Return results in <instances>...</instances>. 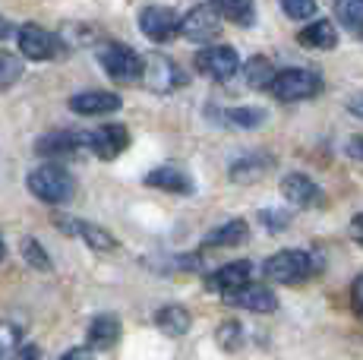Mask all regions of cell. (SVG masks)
Wrapping results in <instances>:
<instances>
[{
    "label": "cell",
    "mask_w": 363,
    "mask_h": 360,
    "mask_svg": "<svg viewBox=\"0 0 363 360\" xmlns=\"http://www.w3.org/2000/svg\"><path fill=\"white\" fill-rule=\"evenodd\" d=\"M73 177H69L67 168L60 164H41L29 174V190L35 199L41 203H51V206H60L73 196Z\"/></svg>",
    "instance_id": "obj_1"
},
{
    "label": "cell",
    "mask_w": 363,
    "mask_h": 360,
    "mask_svg": "<svg viewBox=\"0 0 363 360\" xmlns=\"http://www.w3.org/2000/svg\"><path fill=\"white\" fill-rule=\"evenodd\" d=\"M313 272H319V266L306 250H281L265 262V279L278 281V285H297V281L310 279Z\"/></svg>",
    "instance_id": "obj_2"
},
{
    "label": "cell",
    "mask_w": 363,
    "mask_h": 360,
    "mask_svg": "<svg viewBox=\"0 0 363 360\" xmlns=\"http://www.w3.org/2000/svg\"><path fill=\"white\" fill-rule=\"evenodd\" d=\"M269 92L278 101H303L323 92V76L313 70H281V73H275Z\"/></svg>",
    "instance_id": "obj_3"
},
{
    "label": "cell",
    "mask_w": 363,
    "mask_h": 360,
    "mask_svg": "<svg viewBox=\"0 0 363 360\" xmlns=\"http://www.w3.org/2000/svg\"><path fill=\"white\" fill-rule=\"evenodd\" d=\"M99 60L104 67V73L114 82H133L143 79V57H139L133 47L117 45V41H108V45L99 47Z\"/></svg>",
    "instance_id": "obj_4"
},
{
    "label": "cell",
    "mask_w": 363,
    "mask_h": 360,
    "mask_svg": "<svg viewBox=\"0 0 363 360\" xmlns=\"http://www.w3.org/2000/svg\"><path fill=\"white\" fill-rule=\"evenodd\" d=\"M143 82H145V89L164 95V92H174L177 86H184L186 76L180 73V67L174 64L171 57H164V54H149V57H143Z\"/></svg>",
    "instance_id": "obj_5"
},
{
    "label": "cell",
    "mask_w": 363,
    "mask_h": 360,
    "mask_svg": "<svg viewBox=\"0 0 363 360\" xmlns=\"http://www.w3.org/2000/svg\"><path fill=\"white\" fill-rule=\"evenodd\" d=\"M193 64H196V70L202 76H208V79H215V82H228L237 70H240V57H237V51L228 45L202 47Z\"/></svg>",
    "instance_id": "obj_6"
},
{
    "label": "cell",
    "mask_w": 363,
    "mask_h": 360,
    "mask_svg": "<svg viewBox=\"0 0 363 360\" xmlns=\"http://www.w3.org/2000/svg\"><path fill=\"white\" fill-rule=\"evenodd\" d=\"M221 29V13L215 10V6H193L190 13H186L184 19H180V35L186 41H193V45H206V41H212L218 35Z\"/></svg>",
    "instance_id": "obj_7"
},
{
    "label": "cell",
    "mask_w": 363,
    "mask_h": 360,
    "mask_svg": "<svg viewBox=\"0 0 363 360\" xmlns=\"http://www.w3.org/2000/svg\"><path fill=\"white\" fill-rule=\"evenodd\" d=\"M139 29L152 41H171L180 32V19L171 6H143L139 10Z\"/></svg>",
    "instance_id": "obj_8"
},
{
    "label": "cell",
    "mask_w": 363,
    "mask_h": 360,
    "mask_svg": "<svg viewBox=\"0 0 363 360\" xmlns=\"http://www.w3.org/2000/svg\"><path fill=\"white\" fill-rule=\"evenodd\" d=\"M16 41H19V51H23L29 60H51L54 54L60 51L57 35H51V32H45L41 26H32V23L19 29Z\"/></svg>",
    "instance_id": "obj_9"
},
{
    "label": "cell",
    "mask_w": 363,
    "mask_h": 360,
    "mask_svg": "<svg viewBox=\"0 0 363 360\" xmlns=\"http://www.w3.org/2000/svg\"><path fill=\"white\" fill-rule=\"evenodd\" d=\"M250 279H253V262L247 259H237V262H228V266H221L218 272L208 275V291H215V294H234V291L247 288Z\"/></svg>",
    "instance_id": "obj_10"
},
{
    "label": "cell",
    "mask_w": 363,
    "mask_h": 360,
    "mask_svg": "<svg viewBox=\"0 0 363 360\" xmlns=\"http://www.w3.org/2000/svg\"><path fill=\"white\" fill-rule=\"evenodd\" d=\"M127 145H130V130L121 127V123H108V127H99L95 133H89V152H95L104 162L117 158Z\"/></svg>",
    "instance_id": "obj_11"
},
{
    "label": "cell",
    "mask_w": 363,
    "mask_h": 360,
    "mask_svg": "<svg viewBox=\"0 0 363 360\" xmlns=\"http://www.w3.org/2000/svg\"><path fill=\"white\" fill-rule=\"evenodd\" d=\"M54 225L60 227L64 234H76V237H82L92 250H101V253H111V250H117V240H114V234L111 231H104V227L99 225H89V221H76V218H54Z\"/></svg>",
    "instance_id": "obj_12"
},
{
    "label": "cell",
    "mask_w": 363,
    "mask_h": 360,
    "mask_svg": "<svg viewBox=\"0 0 363 360\" xmlns=\"http://www.w3.org/2000/svg\"><path fill=\"white\" fill-rule=\"evenodd\" d=\"M82 149H89V133H69V130H57V133L41 136L38 145H35V152L48 158H67Z\"/></svg>",
    "instance_id": "obj_13"
},
{
    "label": "cell",
    "mask_w": 363,
    "mask_h": 360,
    "mask_svg": "<svg viewBox=\"0 0 363 360\" xmlns=\"http://www.w3.org/2000/svg\"><path fill=\"white\" fill-rule=\"evenodd\" d=\"M281 193L291 206L306 209V206H316L323 199V190L316 186V180H310L306 174H288L281 180Z\"/></svg>",
    "instance_id": "obj_14"
},
{
    "label": "cell",
    "mask_w": 363,
    "mask_h": 360,
    "mask_svg": "<svg viewBox=\"0 0 363 360\" xmlns=\"http://www.w3.org/2000/svg\"><path fill=\"white\" fill-rule=\"evenodd\" d=\"M145 184H149L152 190L180 193V196L193 193V180H190V174H186V171H180L177 164H162V168L149 171V174H145Z\"/></svg>",
    "instance_id": "obj_15"
},
{
    "label": "cell",
    "mask_w": 363,
    "mask_h": 360,
    "mask_svg": "<svg viewBox=\"0 0 363 360\" xmlns=\"http://www.w3.org/2000/svg\"><path fill=\"white\" fill-rule=\"evenodd\" d=\"M228 303H231V307L253 310V313H272V310L278 307V297L265 285H247V288L234 291V294H228Z\"/></svg>",
    "instance_id": "obj_16"
},
{
    "label": "cell",
    "mask_w": 363,
    "mask_h": 360,
    "mask_svg": "<svg viewBox=\"0 0 363 360\" xmlns=\"http://www.w3.org/2000/svg\"><path fill=\"white\" fill-rule=\"evenodd\" d=\"M69 108L76 114H111L121 108V95L114 92H79L69 99Z\"/></svg>",
    "instance_id": "obj_17"
},
{
    "label": "cell",
    "mask_w": 363,
    "mask_h": 360,
    "mask_svg": "<svg viewBox=\"0 0 363 360\" xmlns=\"http://www.w3.org/2000/svg\"><path fill=\"white\" fill-rule=\"evenodd\" d=\"M297 41L303 47H310V51H332L338 45V29H335L329 19H316V23H310L300 32Z\"/></svg>",
    "instance_id": "obj_18"
},
{
    "label": "cell",
    "mask_w": 363,
    "mask_h": 360,
    "mask_svg": "<svg viewBox=\"0 0 363 360\" xmlns=\"http://www.w3.org/2000/svg\"><path fill=\"white\" fill-rule=\"evenodd\" d=\"M117 338H121V320H117V316L101 313L92 320V325H89V344H92L95 351L114 348Z\"/></svg>",
    "instance_id": "obj_19"
},
{
    "label": "cell",
    "mask_w": 363,
    "mask_h": 360,
    "mask_svg": "<svg viewBox=\"0 0 363 360\" xmlns=\"http://www.w3.org/2000/svg\"><path fill=\"white\" fill-rule=\"evenodd\" d=\"M190 313H186V307H180V303H167L155 313V325L164 332V335L171 338H180L190 332Z\"/></svg>",
    "instance_id": "obj_20"
},
{
    "label": "cell",
    "mask_w": 363,
    "mask_h": 360,
    "mask_svg": "<svg viewBox=\"0 0 363 360\" xmlns=\"http://www.w3.org/2000/svg\"><path fill=\"white\" fill-rule=\"evenodd\" d=\"M247 234H250L247 221H243V218H231V221H225V225H218L215 231H208L206 234V244L208 247H237V244H243V240H247Z\"/></svg>",
    "instance_id": "obj_21"
},
{
    "label": "cell",
    "mask_w": 363,
    "mask_h": 360,
    "mask_svg": "<svg viewBox=\"0 0 363 360\" xmlns=\"http://www.w3.org/2000/svg\"><path fill=\"white\" fill-rule=\"evenodd\" d=\"M212 6L221 13V19L234 26H253L256 23V4L253 0H212Z\"/></svg>",
    "instance_id": "obj_22"
},
{
    "label": "cell",
    "mask_w": 363,
    "mask_h": 360,
    "mask_svg": "<svg viewBox=\"0 0 363 360\" xmlns=\"http://www.w3.org/2000/svg\"><path fill=\"white\" fill-rule=\"evenodd\" d=\"M269 164H272L269 155H247L231 164V180H237V184H253V180H259L269 171Z\"/></svg>",
    "instance_id": "obj_23"
},
{
    "label": "cell",
    "mask_w": 363,
    "mask_h": 360,
    "mask_svg": "<svg viewBox=\"0 0 363 360\" xmlns=\"http://www.w3.org/2000/svg\"><path fill=\"white\" fill-rule=\"evenodd\" d=\"M335 16H338V23L345 29L363 35V0H338L335 4Z\"/></svg>",
    "instance_id": "obj_24"
},
{
    "label": "cell",
    "mask_w": 363,
    "mask_h": 360,
    "mask_svg": "<svg viewBox=\"0 0 363 360\" xmlns=\"http://www.w3.org/2000/svg\"><path fill=\"white\" fill-rule=\"evenodd\" d=\"M243 79H247V86H253V89H269L272 79H275V70H272V64L265 57H253V60H247V67H243Z\"/></svg>",
    "instance_id": "obj_25"
},
{
    "label": "cell",
    "mask_w": 363,
    "mask_h": 360,
    "mask_svg": "<svg viewBox=\"0 0 363 360\" xmlns=\"http://www.w3.org/2000/svg\"><path fill=\"white\" fill-rule=\"evenodd\" d=\"M19 76H23L19 57H13L10 51H0V89H10L13 82H19Z\"/></svg>",
    "instance_id": "obj_26"
},
{
    "label": "cell",
    "mask_w": 363,
    "mask_h": 360,
    "mask_svg": "<svg viewBox=\"0 0 363 360\" xmlns=\"http://www.w3.org/2000/svg\"><path fill=\"white\" fill-rule=\"evenodd\" d=\"M228 123H234V127H259L265 123V111L262 108H234L228 111Z\"/></svg>",
    "instance_id": "obj_27"
},
{
    "label": "cell",
    "mask_w": 363,
    "mask_h": 360,
    "mask_svg": "<svg viewBox=\"0 0 363 360\" xmlns=\"http://www.w3.org/2000/svg\"><path fill=\"white\" fill-rule=\"evenodd\" d=\"M19 342H23V329L16 322H0V357L19 351Z\"/></svg>",
    "instance_id": "obj_28"
},
{
    "label": "cell",
    "mask_w": 363,
    "mask_h": 360,
    "mask_svg": "<svg viewBox=\"0 0 363 360\" xmlns=\"http://www.w3.org/2000/svg\"><path fill=\"white\" fill-rule=\"evenodd\" d=\"M23 256H26V262H29L32 269H38V272H48V269H51V259H48V253L41 250L35 237L23 240Z\"/></svg>",
    "instance_id": "obj_29"
},
{
    "label": "cell",
    "mask_w": 363,
    "mask_h": 360,
    "mask_svg": "<svg viewBox=\"0 0 363 360\" xmlns=\"http://www.w3.org/2000/svg\"><path fill=\"white\" fill-rule=\"evenodd\" d=\"M215 338H218V344L225 351H237L240 348V342H243V332H240V325L237 322H221V329L215 332Z\"/></svg>",
    "instance_id": "obj_30"
},
{
    "label": "cell",
    "mask_w": 363,
    "mask_h": 360,
    "mask_svg": "<svg viewBox=\"0 0 363 360\" xmlns=\"http://www.w3.org/2000/svg\"><path fill=\"white\" fill-rule=\"evenodd\" d=\"M281 6L291 19H310L316 13V0H281Z\"/></svg>",
    "instance_id": "obj_31"
},
{
    "label": "cell",
    "mask_w": 363,
    "mask_h": 360,
    "mask_svg": "<svg viewBox=\"0 0 363 360\" xmlns=\"http://www.w3.org/2000/svg\"><path fill=\"white\" fill-rule=\"evenodd\" d=\"M351 307H354V313L363 320V272L354 279V285H351Z\"/></svg>",
    "instance_id": "obj_32"
},
{
    "label": "cell",
    "mask_w": 363,
    "mask_h": 360,
    "mask_svg": "<svg viewBox=\"0 0 363 360\" xmlns=\"http://www.w3.org/2000/svg\"><path fill=\"white\" fill-rule=\"evenodd\" d=\"M262 225L265 227H284L288 218H284V212H262Z\"/></svg>",
    "instance_id": "obj_33"
},
{
    "label": "cell",
    "mask_w": 363,
    "mask_h": 360,
    "mask_svg": "<svg viewBox=\"0 0 363 360\" xmlns=\"http://www.w3.org/2000/svg\"><path fill=\"white\" fill-rule=\"evenodd\" d=\"M60 360H95V357H92V348H69Z\"/></svg>",
    "instance_id": "obj_34"
},
{
    "label": "cell",
    "mask_w": 363,
    "mask_h": 360,
    "mask_svg": "<svg viewBox=\"0 0 363 360\" xmlns=\"http://www.w3.org/2000/svg\"><path fill=\"white\" fill-rule=\"evenodd\" d=\"M347 155H351V158H360V162H363V136H354V140L347 142Z\"/></svg>",
    "instance_id": "obj_35"
},
{
    "label": "cell",
    "mask_w": 363,
    "mask_h": 360,
    "mask_svg": "<svg viewBox=\"0 0 363 360\" xmlns=\"http://www.w3.org/2000/svg\"><path fill=\"white\" fill-rule=\"evenodd\" d=\"M347 111H351L354 117H360V120H363V92L354 95V99H347Z\"/></svg>",
    "instance_id": "obj_36"
},
{
    "label": "cell",
    "mask_w": 363,
    "mask_h": 360,
    "mask_svg": "<svg viewBox=\"0 0 363 360\" xmlns=\"http://www.w3.org/2000/svg\"><path fill=\"white\" fill-rule=\"evenodd\" d=\"M351 234H354V240L363 247V212L360 215H354V221H351Z\"/></svg>",
    "instance_id": "obj_37"
},
{
    "label": "cell",
    "mask_w": 363,
    "mask_h": 360,
    "mask_svg": "<svg viewBox=\"0 0 363 360\" xmlns=\"http://www.w3.org/2000/svg\"><path fill=\"white\" fill-rule=\"evenodd\" d=\"M6 32H10V23H6V19H4V16H0V38H4V35H6Z\"/></svg>",
    "instance_id": "obj_38"
},
{
    "label": "cell",
    "mask_w": 363,
    "mask_h": 360,
    "mask_svg": "<svg viewBox=\"0 0 363 360\" xmlns=\"http://www.w3.org/2000/svg\"><path fill=\"white\" fill-rule=\"evenodd\" d=\"M23 360H35V348H23Z\"/></svg>",
    "instance_id": "obj_39"
},
{
    "label": "cell",
    "mask_w": 363,
    "mask_h": 360,
    "mask_svg": "<svg viewBox=\"0 0 363 360\" xmlns=\"http://www.w3.org/2000/svg\"><path fill=\"white\" fill-rule=\"evenodd\" d=\"M4 256H6V247H4V240H0V259H4Z\"/></svg>",
    "instance_id": "obj_40"
}]
</instances>
